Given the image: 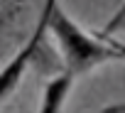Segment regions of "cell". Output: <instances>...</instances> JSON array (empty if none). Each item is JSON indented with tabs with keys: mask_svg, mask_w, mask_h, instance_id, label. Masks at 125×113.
Listing matches in <instances>:
<instances>
[{
	"mask_svg": "<svg viewBox=\"0 0 125 113\" xmlns=\"http://www.w3.org/2000/svg\"><path fill=\"white\" fill-rule=\"evenodd\" d=\"M49 37L56 42L59 54H61V64L66 71L74 76H86L93 69L120 62L125 59V47L115 42H105L96 37L93 32L83 30L64 8L59 5V0L54 3L49 12Z\"/></svg>",
	"mask_w": 125,
	"mask_h": 113,
	"instance_id": "obj_1",
	"label": "cell"
},
{
	"mask_svg": "<svg viewBox=\"0 0 125 113\" xmlns=\"http://www.w3.org/2000/svg\"><path fill=\"white\" fill-rule=\"evenodd\" d=\"M54 3H56V0H44L42 12H39V17H37V25H34L32 34H30V37L22 42V47L12 54V59H10L8 64L0 67V106H3V103L17 91V86L22 84V79H25L30 64L37 59V52H39L44 37L49 34V12H52Z\"/></svg>",
	"mask_w": 125,
	"mask_h": 113,
	"instance_id": "obj_2",
	"label": "cell"
},
{
	"mask_svg": "<svg viewBox=\"0 0 125 113\" xmlns=\"http://www.w3.org/2000/svg\"><path fill=\"white\" fill-rule=\"evenodd\" d=\"M76 81H79V76H74L66 69L61 74H56V76H52L42 89V101H39L37 113H64L66 101H69Z\"/></svg>",
	"mask_w": 125,
	"mask_h": 113,
	"instance_id": "obj_3",
	"label": "cell"
}]
</instances>
